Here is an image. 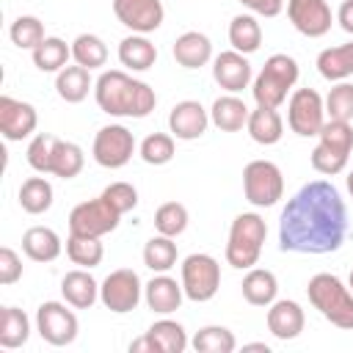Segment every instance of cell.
I'll return each mask as SVG.
<instances>
[{
	"label": "cell",
	"mask_w": 353,
	"mask_h": 353,
	"mask_svg": "<svg viewBox=\"0 0 353 353\" xmlns=\"http://www.w3.org/2000/svg\"><path fill=\"white\" fill-rule=\"evenodd\" d=\"M55 143H58L55 135H50V132H39V135L28 143V152H25L28 165H30L33 171H39V174H50V163H52Z\"/></svg>",
	"instance_id": "44"
},
{
	"label": "cell",
	"mask_w": 353,
	"mask_h": 353,
	"mask_svg": "<svg viewBox=\"0 0 353 353\" xmlns=\"http://www.w3.org/2000/svg\"><path fill=\"white\" fill-rule=\"evenodd\" d=\"M347 207L325 179L306 182L281 210L279 248L292 254H331L345 243Z\"/></svg>",
	"instance_id": "1"
},
{
	"label": "cell",
	"mask_w": 353,
	"mask_h": 353,
	"mask_svg": "<svg viewBox=\"0 0 353 353\" xmlns=\"http://www.w3.org/2000/svg\"><path fill=\"white\" fill-rule=\"evenodd\" d=\"M141 295H143V284H141L138 273L130 268H119V270L108 273L105 281L99 284V301L113 314L132 312L141 303Z\"/></svg>",
	"instance_id": "10"
},
{
	"label": "cell",
	"mask_w": 353,
	"mask_h": 353,
	"mask_svg": "<svg viewBox=\"0 0 353 353\" xmlns=\"http://www.w3.org/2000/svg\"><path fill=\"white\" fill-rule=\"evenodd\" d=\"M317 72L331 80V83H339V80H347L353 74V41L350 44H339V47H328L317 55Z\"/></svg>",
	"instance_id": "28"
},
{
	"label": "cell",
	"mask_w": 353,
	"mask_h": 353,
	"mask_svg": "<svg viewBox=\"0 0 353 353\" xmlns=\"http://www.w3.org/2000/svg\"><path fill=\"white\" fill-rule=\"evenodd\" d=\"M279 295V279L268 268H248L243 279V298L251 306H270Z\"/></svg>",
	"instance_id": "26"
},
{
	"label": "cell",
	"mask_w": 353,
	"mask_h": 353,
	"mask_svg": "<svg viewBox=\"0 0 353 353\" xmlns=\"http://www.w3.org/2000/svg\"><path fill=\"white\" fill-rule=\"evenodd\" d=\"M91 69H85V66H63L61 72H58V77H55V91H58V97L63 99V102H69V105H77V102H83L85 97H88V91H91Z\"/></svg>",
	"instance_id": "27"
},
{
	"label": "cell",
	"mask_w": 353,
	"mask_h": 353,
	"mask_svg": "<svg viewBox=\"0 0 353 353\" xmlns=\"http://www.w3.org/2000/svg\"><path fill=\"white\" fill-rule=\"evenodd\" d=\"M317 138H320L317 143H323L325 149H331V152H336L342 157H350V152H353V127H350V121L328 119L323 124V130L317 132Z\"/></svg>",
	"instance_id": "41"
},
{
	"label": "cell",
	"mask_w": 353,
	"mask_h": 353,
	"mask_svg": "<svg viewBox=\"0 0 353 353\" xmlns=\"http://www.w3.org/2000/svg\"><path fill=\"white\" fill-rule=\"evenodd\" d=\"M268 331L281 339V342H290L295 336H301L303 325H306V314L301 309L298 301H290V298H281V301H273L268 306Z\"/></svg>",
	"instance_id": "18"
},
{
	"label": "cell",
	"mask_w": 353,
	"mask_h": 353,
	"mask_svg": "<svg viewBox=\"0 0 353 353\" xmlns=\"http://www.w3.org/2000/svg\"><path fill=\"white\" fill-rule=\"evenodd\" d=\"M121 215L99 196L91 201H80L69 212V234H91V237H105L119 226Z\"/></svg>",
	"instance_id": "11"
},
{
	"label": "cell",
	"mask_w": 353,
	"mask_h": 353,
	"mask_svg": "<svg viewBox=\"0 0 353 353\" xmlns=\"http://www.w3.org/2000/svg\"><path fill=\"white\" fill-rule=\"evenodd\" d=\"M251 141H256L259 146H273L281 141L284 135V121L279 116V108H265V105H256L251 113H248V124H245Z\"/></svg>",
	"instance_id": "22"
},
{
	"label": "cell",
	"mask_w": 353,
	"mask_h": 353,
	"mask_svg": "<svg viewBox=\"0 0 353 353\" xmlns=\"http://www.w3.org/2000/svg\"><path fill=\"white\" fill-rule=\"evenodd\" d=\"M143 265L152 273H168L176 265V243H174V237H165V234L149 237L146 245H143Z\"/></svg>",
	"instance_id": "31"
},
{
	"label": "cell",
	"mask_w": 353,
	"mask_h": 353,
	"mask_svg": "<svg viewBox=\"0 0 353 353\" xmlns=\"http://www.w3.org/2000/svg\"><path fill=\"white\" fill-rule=\"evenodd\" d=\"M171 52H174V61L179 66H185V69H201L212 58V41L204 33H199V30H188V33L176 36Z\"/></svg>",
	"instance_id": "21"
},
{
	"label": "cell",
	"mask_w": 353,
	"mask_h": 353,
	"mask_svg": "<svg viewBox=\"0 0 353 353\" xmlns=\"http://www.w3.org/2000/svg\"><path fill=\"white\" fill-rule=\"evenodd\" d=\"M19 279H22V259H19V254L14 248L3 245L0 248V284L8 287L14 281H19Z\"/></svg>",
	"instance_id": "47"
},
{
	"label": "cell",
	"mask_w": 353,
	"mask_h": 353,
	"mask_svg": "<svg viewBox=\"0 0 353 353\" xmlns=\"http://www.w3.org/2000/svg\"><path fill=\"white\" fill-rule=\"evenodd\" d=\"M99 196H102L119 215H127V212L135 210V204H138V190H135L130 182H110Z\"/></svg>",
	"instance_id": "45"
},
{
	"label": "cell",
	"mask_w": 353,
	"mask_h": 353,
	"mask_svg": "<svg viewBox=\"0 0 353 353\" xmlns=\"http://www.w3.org/2000/svg\"><path fill=\"white\" fill-rule=\"evenodd\" d=\"M8 36H11V41L19 47V50H36L47 36H44V22L39 19V17H30V14H22V17H17L14 22H11V28H8Z\"/></svg>",
	"instance_id": "39"
},
{
	"label": "cell",
	"mask_w": 353,
	"mask_h": 353,
	"mask_svg": "<svg viewBox=\"0 0 353 353\" xmlns=\"http://www.w3.org/2000/svg\"><path fill=\"white\" fill-rule=\"evenodd\" d=\"M116 19L132 33H152L163 25L165 8L160 0H113Z\"/></svg>",
	"instance_id": "14"
},
{
	"label": "cell",
	"mask_w": 353,
	"mask_h": 353,
	"mask_svg": "<svg viewBox=\"0 0 353 353\" xmlns=\"http://www.w3.org/2000/svg\"><path fill=\"white\" fill-rule=\"evenodd\" d=\"M174 135L168 132H152L141 141V160L149 165H165L174 157Z\"/></svg>",
	"instance_id": "42"
},
{
	"label": "cell",
	"mask_w": 353,
	"mask_h": 353,
	"mask_svg": "<svg viewBox=\"0 0 353 353\" xmlns=\"http://www.w3.org/2000/svg\"><path fill=\"white\" fill-rule=\"evenodd\" d=\"M36 331L44 342H50L55 347H66L77 339L80 323H77V314L72 309H66V303L44 301L36 309Z\"/></svg>",
	"instance_id": "8"
},
{
	"label": "cell",
	"mask_w": 353,
	"mask_h": 353,
	"mask_svg": "<svg viewBox=\"0 0 353 353\" xmlns=\"http://www.w3.org/2000/svg\"><path fill=\"white\" fill-rule=\"evenodd\" d=\"M119 61L130 72H146L157 61V47L143 33H132L119 41Z\"/></svg>",
	"instance_id": "24"
},
{
	"label": "cell",
	"mask_w": 353,
	"mask_h": 353,
	"mask_svg": "<svg viewBox=\"0 0 353 353\" xmlns=\"http://www.w3.org/2000/svg\"><path fill=\"white\" fill-rule=\"evenodd\" d=\"M287 124L295 135L312 138L325 124V102L314 88H295L287 102Z\"/></svg>",
	"instance_id": "9"
},
{
	"label": "cell",
	"mask_w": 353,
	"mask_h": 353,
	"mask_svg": "<svg viewBox=\"0 0 353 353\" xmlns=\"http://www.w3.org/2000/svg\"><path fill=\"white\" fill-rule=\"evenodd\" d=\"M66 256L80 268H97L105 256L99 237L91 234H69L66 237Z\"/></svg>",
	"instance_id": "37"
},
{
	"label": "cell",
	"mask_w": 353,
	"mask_h": 353,
	"mask_svg": "<svg viewBox=\"0 0 353 353\" xmlns=\"http://www.w3.org/2000/svg\"><path fill=\"white\" fill-rule=\"evenodd\" d=\"M243 350H262V353H270V347H268L265 342H248V345H243Z\"/></svg>",
	"instance_id": "51"
},
{
	"label": "cell",
	"mask_w": 353,
	"mask_h": 353,
	"mask_svg": "<svg viewBox=\"0 0 353 353\" xmlns=\"http://www.w3.org/2000/svg\"><path fill=\"white\" fill-rule=\"evenodd\" d=\"M143 298H146V306L157 314H171L182 306V298H185V290H182V281L176 284V279L165 276V273H157L149 284H143Z\"/></svg>",
	"instance_id": "19"
},
{
	"label": "cell",
	"mask_w": 353,
	"mask_h": 353,
	"mask_svg": "<svg viewBox=\"0 0 353 353\" xmlns=\"http://www.w3.org/2000/svg\"><path fill=\"white\" fill-rule=\"evenodd\" d=\"M268 237V223L256 212H240L229 226L226 240V262L237 270H248L259 262L262 245Z\"/></svg>",
	"instance_id": "4"
},
{
	"label": "cell",
	"mask_w": 353,
	"mask_h": 353,
	"mask_svg": "<svg viewBox=\"0 0 353 353\" xmlns=\"http://www.w3.org/2000/svg\"><path fill=\"white\" fill-rule=\"evenodd\" d=\"M190 347L196 353H232L237 347V339L229 328L223 325H204L196 331V336L190 339Z\"/></svg>",
	"instance_id": "36"
},
{
	"label": "cell",
	"mask_w": 353,
	"mask_h": 353,
	"mask_svg": "<svg viewBox=\"0 0 353 353\" xmlns=\"http://www.w3.org/2000/svg\"><path fill=\"white\" fill-rule=\"evenodd\" d=\"M19 207L28 215H41L52 207V185L44 176H30L19 188Z\"/></svg>",
	"instance_id": "33"
},
{
	"label": "cell",
	"mask_w": 353,
	"mask_h": 353,
	"mask_svg": "<svg viewBox=\"0 0 353 353\" xmlns=\"http://www.w3.org/2000/svg\"><path fill=\"white\" fill-rule=\"evenodd\" d=\"M212 77L223 91L237 94V91L248 88V83H251V63L243 52L226 50L212 58Z\"/></svg>",
	"instance_id": "17"
},
{
	"label": "cell",
	"mask_w": 353,
	"mask_h": 353,
	"mask_svg": "<svg viewBox=\"0 0 353 353\" xmlns=\"http://www.w3.org/2000/svg\"><path fill=\"white\" fill-rule=\"evenodd\" d=\"M39 124V113L30 102L14 99L8 94L0 97V132L6 141H22L28 138Z\"/></svg>",
	"instance_id": "15"
},
{
	"label": "cell",
	"mask_w": 353,
	"mask_h": 353,
	"mask_svg": "<svg viewBox=\"0 0 353 353\" xmlns=\"http://www.w3.org/2000/svg\"><path fill=\"white\" fill-rule=\"evenodd\" d=\"M287 17L292 28L309 39H320L331 30L334 14L325 0H287Z\"/></svg>",
	"instance_id": "13"
},
{
	"label": "cell",
	"mask_w": 353,
	"mask_h": 353,
	"mask_svg": "<svg viewBox=\"0 0 353 353\" xmlns=\"http://www.w3.org/2000/svg\"><path fill=\"white\" fill-rule=\"evenodd\" d=\"M309 303L336 328L353 331V290L334 273H317L306 284Z\"/></svg>",
	"instance_id": "3"
},
{
	"label": "cell",
	"mask_w": 353,
	"mask_h": 353,
	"mask_svg": "<svg viewBox=\"0 0 353 353\" xmlns=\"http://www.w3.org/2000/svg\"><path fill=\"white\" fill-rule=\"evenodd\" d=\"M309 160H312V168H314L317 174H325V176H334V174L345 171V165H347V157H342V154L325 149L323 143H317V146L312 149V157H309Z\"/></svg>",
	"instance_id": "46"
},
{
	"label": "cell",
	"mask_w": 353,
	"mask_h": 353,
	"mask_svg": "<svg viewBox=\"0 0 353 353\" xmlns=\"http://www.w3.org/2000/svg\"><path fill=\"white\" fill-rule=\"evenodd\" d=\"M94 99L102 113L130 116V119H146L157 105L154 88L143 80H135L132 74H127L121 69H110L97 77Z\"/></svg>",
	"instance_id": "2"
},
{
	"label": "cell",
	"mask_w": 353,
	"mask_h": 353,
	"mask_svg": "<svg viewBox=\"0 0 353 353\" xmlns=\"http://www.w3.org/2000/svg\"><path fill=\"white\" fill-rule=\"evenodd\" d=\"M325 116L334 121H350L353 119V83L339 80L328 97H325Z\"/></svg>",
	"instance_id": "43"
},
{
	"label": "cell",
	"mask_w": 353,
	"mask_h": 353,
	"mask_svg": "<svg viewBox=\"0 0 353 353\" xmlns=\"http://www.w3.org/2000/svg\"><path fill=\"white\" fill-rule=\"evenodd\" d=\"M347 287L353 290V270H350V276H347Z\"/></svg>",
	"instance_id": "53"
},
{
	"label": "cell",
	"mask_w": 353,
	"mask_h": 353,
	"mask_svg": "<svg viewBox=\"0 0 353 353\" xmlns=\"http://www.w3.org/2000/svg\"><path fill=\"white\" fill-rule=\"evenodd\" d=\"M295 83H298V61L287 52H276L265 61L262 72L254 77V85H251L254 102L265 108H279L284 105Z\"/></svg>",
	"instance_id": "5"
},
{
	"label": "cell",
	"mask_w": 353,
	"mask_h": 353,
	"mask_svg": "<svg viewBox=\"0 0 353 353\" xmlns=\"http://www.w3.org/2000/svg\"><path fill=\"white\" fill-rule=\"evenodd\" d=\"M72 58V47L58 39V36H47L36 50H33V63L39 72H61L66 66V61Z\"/></svg>",
	"instance_id": "32"
},
{
	"label": "cell",
	"mask_w": 353,
	"mask_h": 353,
	"mask_svg": "<svg viewBox=\"0 0 353 353\" xmlns=\"http://www.w3.org/2000/svg\"><path fill=\"white\" fill-rule=\"evenodd\" d=\"M221 287V265L210 254H190L182 259V290L185 298L204 303L212 301Z\"/></svg>",
	"instance_id": "7"
},
{
	"label": "cell",
	"mask_w": 353,
	"mask_h": 353,
	"mask_svg": "<svg viewBox=\"0 0 353 353\" xmlns=\"http://www.w3.org/2000/svg\"><path fill=\"white\" fill-rule=\"evenodd\" d=\"M336 22L342 25L345 33H353V0H342V6L336 11Z\"/></svg>",
	"instance_id": "49"
},
{
	"label": "cell",
	"mask_w": 353,
	"mask_h": 353,
	"mask_svg": "<svg viewBox=\"0 0 353 353\" xmlns=\"http://www.w3.org/2000/svg\"><path fill=\"white\" fill-rule=\"evenodd\" d=\"M72 58L74 63L85 66V69H99L108 63V47L99 36L94 33H80L74 41H72Z\"/></svg>",
	"instance_id": "38"
},
{
	"label": "cell",
	"mask_w": 353,
	"mask_h": 353,
	"mask_svg": "<svg viewBox=\"0 0 353 353\" xmlns=\"http://www.w3.org/2000/svg\"><path fill=\"white\" fill-rule=\"evenodd\" d=\"M135 152V138L124 124H108L94 135L91 154L102 168H121Z\"/></svg>",
	"instance_id": "12"
},
{
	"label": "cell",
	"mask_w": 353,
	"mask_h": 353,
	"mask_svg": "<svg viewBox=\"0 0 353 353\" xmlns=\"http://www.w3.org/2000/svg\"><path fill=\"white\" fill-rule=\"evenodd\" d=\"M130 353H160V350H157L154 339L149 334H143V336H138V339L130 342Z\"/></svg>",
	"instance_id": "50"
},
{
	"label": "cell",
	"mask_w": 353,
	"mask_h": 353,
	"mask_svg": "<svg viewBox=\"0 0 353 353\" xmlns=\"http://www.w3.org/2000/svg\"><path fill=\"white\" fill-rule=\"evenodd\" d=\"M61 237L50 226H30L22 234V251L33 262H52L61 256Z\"/></svg>",
	"instance_id": "23"
},
{
	"label": "cell",
	"mask_w": 353,
	"mask_h": 353,
	"mask_svg": "<svg viewBox=\"0 0 353 353\" xmlns=\"http://www.w3.org/2000/svg\"><path fill=\"white\" fill-rule=\"evenodd\" d=\"M146 334L154 339V345H157V350H160V353H182V350L190 345V339H188L185 328H182L176 320H168V317H163V320L152 323Z\"/></svg>",
	"instance_id": "35"
},
{
	"label": "cell",
	"mask_w": 353,
	"mask_h": 353,
	"mask_svg": "<svg viewBox=\"0 0 353 353\" xmlns=\"http://www.w3.org/2000/svg\"><path fill=\"white\" fill-rule=\"evenodd\" d=\"M28 336H30L28 314L17 306H3V312H0V347L17 350L28 342Z\"/></svg>",
	"instance_id": "30"
},
{
	"label": "cell",
	"mask_w": 353,
	"mask_h": 353,
	"mask_svg": "<svg viewBox=\"0 0 353 353\" xmlns=\"http://www.w3.org/2000/svg\"><path fill=\"white\" fill-rule=\"evenodd\" d=\"M188 221H190L188 207L179 201H165L154 212V229L157 234H165V237H179L188 229Z\"/></svg>",
	"instance_id": "40"
},
{
	"label": "cell",
	"mask_w": 353,
	"mask_h": 353,
	"mask_svg": "<svg viewBox=\"0 0 353 353\" xmlns=\"http://www.w3.org/2000/svg\"><path fill=\"white\" fill-rule=\"evenodd\" d=\"M61 295L74 309H91L97 303V298H99V284H97V279L85 268L69 270L61 279Z\"/></svg>",
	"instance_id": "20"
},
{
	"label": "cell",
	"mask_w": 353,
	"mask_h": 353,
	"mask_svg": "<svg viewBox=\"0 0 353 353\" xmlns=\"http://www.w3.org/2000/svg\"><path fill=\"white\" fill-rule=\"evenodd\" d=\"M83 163H85V154L77 143L72 141H61L55 143V152H52V163H50V174L52 176H61V179H72L83 171Z\"/></svg>",
	"instance_id": "34"
},
{
	"label": "cell",
	"mask_w": 353,
	"mask_h": 353,
	"mask_svg": "<svg viewBox=\"0 0 353 353\" xmlns=\"http://www.w3.org/2000/svg\"><path fill=\"white\" fill-rule=\"evenodd\" d=\"M207 127H210V110H204L201 102L196 99H182L168 113V130L179 141H196L207 132Z\"/></svg>",
	"instance_id": "16"
},
{
	"label": "cell",
	"mask_w": 353,
	"mask_h": 353,
	"mask_svg": "<svg viewBox=\"0 0 353 353\" xmlns=\"http://www.w3.org/2000/svg\"><path fill=\"white\" fill-rule=\"evenodd\" d=\"M243 193L254 207H273L284 196L281 168L270 160H251L243 168Z\"/></svg>",
	"instance_id": "6"
},
{
	"label": "cell",
	"mask_w": 353,
	"mask_h": 353,
	"mask_svg": "<svg viewBox=\"0 0 353 353\" xmlns=\"http://www.w3.org/2000/svg\"><path fill=\"white\" fill-rule=\"evenodd\" d=\"M229 44H232V50H237L243 55H251V52L259 50V44H262V28H259V22H256L254 14H237V17H232V22H229Z\"/></svg>",
	"instance_id": "29"
},
{
	"label": "cell",
	"mask_w": 353,
	"mask_h": 353,
	"mask_svg": "<svg viewBox=\"0 0 353 353\" xmlns=\"http://www.w3.org/2000/svg\"><path fill=\"white\" fill-rule=\"evenodd\" d=\"M248 105L240 99V97H234V94H226V97H218L215 102H212V108H210V121L218 127V130H223V132H237V130H243L245 124H248Z\"/></svg>",
	"instance_id": "25"
},
{
	"label": "cell",
	"mask_w": 353,
	"mask_h": 353,
	"mask_svg": "<svg viewBox=\"0 0 353 353\" xmlns=\"http://www.w3.org/2000/svg\"><path fill=\"white\" fill-rule=\"evenodd\" d=\"M347 190H350V196H353V171L347 174Z\"/></svg>",
	"instance_id": "52"
},
{
	"label": "cell",
	"mask_w": 353,
	"mask_h": 353,
	"mask_svg": "<svg viewBox=\"0 0 353 353\" xmlns=\"http://www.w3.org/2000/svg\"><path fill=\"white\" fill-rule=\"evenodd\" d=\"M251 14H259V17H279L287 6V0H240Z\"/></svg>",
	"instance_id": "48"
}]
</instances>
